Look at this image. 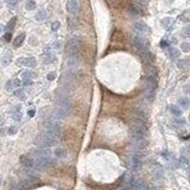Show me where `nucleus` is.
I'll use <instances>...</instances> for the list:
<instances>
[{"instance_id": "obj_1", "label": "nucleus", "mask_w": 190, "mask_h": 190, "mask_svg": "<svg viewBox=\"0 0 190 190\" xmlns=\"http://www.w3.org/2000/svg\"><path fill=\"white\" fill-rule=\"evenodd\" d=\"M70 107H71V104L69 101V99L67 98V95H63V96H61L58 99V104H57V107L54 112V120H62V119H64L69 112H70Z\"/></svg>"}, {"instance_id": "obj_2", "label": "nucleus", "mask_w": 190, "mask_h": 190, "mask_svg": "<svg viewBox=\"0 0 190 190\" xmlns=\"http://www.w3.org/2000/svg\"><path fill=\"white\" fill-rule=\"evenodd\" d=\"M146 136V127L143 122H134L130 127V137L134 143L143 141Z\"/></svg>"}, {"instance_id": "obj_3", "label": "nucleus", "mask_w": 190, "mask_h": 190, "mask_svg": "<svg viewBox=\"0 0 190 190\" xmlns=\"http://www.w3.org/2000/svg\"><path fill=\"white\" fill-rule=\"evenodd\" d=\"M157 86H158V82H157V74L156 73H150L149 76H147V86H146V96L147 99L150 100H153L154 99V95H156V91H157Z\"/></svg>"}, {"instance_id": "obj_4", "label": "nucleus", "mask_w": 190, "mask_h": 190, "mask_svg": "<svg viewBox=\"0 0 190 190\" xmlns=\"http://www.w3.org/2000/svg\"><path fill=\"white\" fill-rule=\"evenodd\" d=\"M80 45H81V39H80V37H79V36H73V37L67 42L66 52H67L69 56H74V55H76V52L79 51Z\"/></svg>"}, {"instance_id": "obj_5", "label": "nucleus", "mask_w": 190, "mask_h": 190, "mask_svg": "<svg viewBox=\"0 0 190 190\" xmlns=\"http://www.w3.org/2000/svg\"><path fill=\"white\" fill-rule=\"evenodd\" d=\"M57 143L56 137H51L44 132H42L37 138H36V144H38L41 147H46V146H52Z\"/></svg>"}, {"instance_id": "obj_6", "label": "nucleus", "mask_w": 190, "mask_h": 190, "mask_svg": "<svg viewBox=\"0 0 190 190\" xmlns=\"http://www.w3.org/2000/svg\"><path fill=\"white\" fill-rule=\"evenodd\" d=\"M138 183H139V181H137L133 176L125 175V177L122 179V183L120 185V189L121 190H137Z\"/></svg>"}, {"instance_id": "obj_7", "label": "nucleus", "mask_w": 190, "mask_h": 190, "mask_svg": "<svg viewBox=\"0 0 190 190\" xmlns=\"http://www.w3.org/2000/svg\"><path fill=\"white\" fill-rule=\"evenodd\" d=\"M51 163H52L51 157H39V156H37L36 159H34V169L45 170L51 165Z\"/></svg>"}, {"instance_id": "obj_8", "label": "nucleus", "mask_w": 190, "mask_h": 190, "mask_svg": "<svg viewBox=\"0 0 190 190\" xmlns=\"http://www.w3.org/2000/svg\"><path fill=\"white\" fill-rule=\"evenodd\" d=\"M127 163H129L130 169H131V170H133V171H139V170L141 169V166H143L141 159H140V157H139L137 153L132 154V156L129 158Z\"/></svg>"}, {"instance_id": "obj_9", "label": "nucleus", "mask_w": 190, "mask_h": 190, "mask_svg": "<svg viewBox=\"0 0 190 190\" xmlns=\"http://www.w3.org/2000/svg\"><path fill=\"white\" fill-rule=\"evenodd\" d=\"M17 64L26 67V68H35L36 67V58L35 57H21V58H18Z\"/></svg>"}, {"instance_id": "obj_10", "label": "nucleus", "mask_w": 190, "mask_h": 190, "mask_svg": "<svg viewBox=\"0 0 190 190\" xmlns=\"http://www.w3.org/2000/svg\"><path fill=\"white\" fill-rule=\"evenodd\" d=\"M132 43L134 46H137L138 49L140 50H147V46H149V42L147 39H145L144 37H140V36H134L133 39H132Z\"/></svg>"}, {"instance_id": "obj_11", "label": "nucleus", "mask_w": 190, "mask_h": 190, "mask_svg": "<svg viewBox=\"0 0 190 190\" xmlns=\"http://www.w3.org/2000/svg\"><path fill=\"white\" fill-rule=\"evenodd\" d=\"M80 10H81V6L77 0H70V1L67 3V11L70 14H79Z\"/></svg>"}, {"instance_id": "obj_12", "label": "nucleus", "mask_w": 190, "mask_h": 190, "mask_svg": "<svg viewBox=\"0 0 190 190\" xmlns=\"http://www.w3.org/2000/svg\"><path fill=\"white\" fill-rule=\"evenodd\" d=\"M20 164L25 168V169H34V159L29 156H21L20 157Z\"/></svg>"}, {"instance_id": "obj_13", "label": "nucleus", "mask_w": 190, "mask_h": 190, "mask_svg": "<svg viewBox=\"0 0 190 190\" xmlns=\"http://www.w3.org/2000/svg\"><path fill=\"white\" fill-rule=\"evenodd\" d=\"M134 29L137 31H139V32H145V34L150 32V27L147 26V24L141 21V20H138V21L134 23Z\"/></svg>"}, {"instance_id": "obj_14", "label": "nucleus", "mask_w": 190, "mask_h": 190, "mask_svg": "<svg viewBox=\"0 0 190 190\" xmlns=\"http://www.w3.org/2000/svg\"><path fill=\"white\" fill-rule=\"evenodd\" d=\"M140 58L144 63H151L153 61V55L149 50H141L140 51Z\"/></svg>"}, {"instance_id": "obj_15", "label": "nucleus", "mask_w": 190, "mask_h": 190, "mask_svg": "<svg viewBox=\"0 0 190 190\" xmlns=\"http://www.w3.org/2000/svg\"><path fill=\"white\" fill-rule=\"evenodd\" d=\"M129 12L132 14V16H140L141 14V9L137 5V4H131L129 6Z\"/></svg>"}, {"instance_id": "obj_16", "label": "nucleus", "mask_w": 190, "mask_h": 190, "mask_svg": "<svg viewBox=\"0 0 190 190\" xmlns=\"http://www.w3.org/2000/svg\"><path fill=\"white\" fill-rule=\"evenodd\" d=\"M19 86H20V81L19 80H10V81L6 82V90L11 91L16 87H19Z\"/></svg>"}, {"instance_id": "obj_17", "label": "nucleus", "mask_w": 190, "mask_h": 190, "mask_svg": "<svg viewBox=\"0 0 190 190\" xmlns=\"http://www.w3.org/2000/svg\"><path fill=\"white\" fill-rule=\"evenodd\" d=\"M25 38H26V35H25L24 32H23V34H20V35H19V36H17V37H16V39L13 41V45H14L16 48L20 46V45L24 43Z\"/></svg>"}, {"instance_id": "obj_18", "label": "nucleus", "mask_w": 190, "mask_h": 190, "mask_svg": "<svg viewBox=\"0 0 190 190\" xmlns=\"http://www.w3.org/2000/svg\"><path fill=\"white\" fill-rule=\"evenodd\" d=\"M37 75L35 74V73H32V71H25V73H23L21 74V77H23V80H25V81H31L32 79H35Z\"/></svg>"}, {"instance_id": "obj_19", "label": "nucleus", "mask_w": 190, "mask_h": 190, "mask_svg": "<svg viewBox=\"0 0 190 190\" xmlns=\"http://www.w3.org/2000/svg\"><path fill=\"white\" fill-rule=\"evenodd\" d=\"M177 67L183 69V70H186L189 68V59H181L178 63H177Z\"/></svg>"}, {"instance_id": "obj_20", "label": "nucleus", "mask_w": 190, "mask_h": 190, "mask_svg": "<svg viewBox=\"0 0 190 190\" xmlns=\"http://www.w3.org/2000/svg\"><path fill=\"white\" fill-rule=\"evenodd\" d=\"M170 112H171L175 116H181V115H182V111H181V108H178V107H177V106H175V105L170 106Z\"/></svg>"}, {"instance_id": "obj_21", "label": "nucleus", "mask_w": 190, "mask_h": 190, "mask_svg": "<svg viewBox=\"0 0 190 190\" xmlns=\"http://www.w3.org/2000/svg\"><path fill=\"white\" fill-rule=\"evenodd\" d=\"M55 154L57 158H64L67 156V151L64 149H56L55 150Z\"/></svg>"}, {"instance_id": "obj_22", "label": "nucleus", "mask_w": 190, "mask_h": 190, "mask_svg": "<svg viewBox=\"0 0 190 190\" xmlns=\"http://www.w3.org/2000/svg\"><path fill=\"white\" fill-rule=\"evenodd\" d=\"M172 20H174V19H172V18H169V17H168V18H164V19L162 20V25H163L165 29H169V27L172 25V23H174Z\"/></svg>"}, {"instance_id": "obj_23", "label": "nucleus", "mask_w": 190, "mask_h": 190, "mask_svg": "<svg viewBox=\"0 0 190 190\" xmlns=\"http://www.w3.org/2000/svg\"><path fill=\"white\" fill-rule=\"evenodd\" d=\"M169 56H170V58H171V59H176V58L179 56V51H178L177 49L171 48V49L169 50Z\"/></svg>"}, {"instance_id": "obj_24", "label": "nucleus", "mask_w": 190, "mask_h": 190, "mask_svg": "<svg viewBox=\"0 0 190 190\" xmlns=\"http://www.w3.org/2000/svg\"><path fill=\"white\" fill-rule=\"evenodd\" d=\"M16 21H17V18H16V17H13V18H12V19L9 21V24L6 25L5 30H7L9 32H10L11 30H13V27H14V25H16Z\"/></svg>"}, {"instance_id": "obj_25", "label": "nucleus", "mask_w": 190, "mask_h": 190, "mask_svg": "<svg viewBox=\"0 0 190 190\" xmlns=\"http://www.w3.org/2000/svg\"><path fill=\"white\" fill-rule=\"evenodd\" d=\"M46 17H48V14H46V12H45L44 10L38 11V13L36 14V19H37V20H44Z\"/></svg>"}, {"instance_id": "obj_26", "label": "nucleus", "mask_w": 190, "mask_h": 190, "mask_svg": "<svg viewBox=\"0 0 190 190\" xmlns=\"http://www.w3.org/2000/svg\"><path fill=\"white\" fill-rule=\"evenodd\" d=\"M25 7H26V10H29V11H32V10L36 9V3L34 1V0H29V1L26 3V5H25Z\"/></svg>"}, {"instance_id": "obj_27", "label": "nucleus", "mask_w": 190, "mask_h": 190, "mask_svg": "<svg viewBox=\"0 0 190 190\" xmlns=\"http://www.w3.org/2000/svg\"><path fill=\"white\" fill-rule=\"evenodd\" d=\"M178 105L182 107V108H188L189 107V100L183 98V99H179L178 100Z\"/></svg>"}, {"instance_id": "obj_28", "label": "nucleus", "mask_w": 190, "mask_h": 190, "mask_svg": "<svg viewBox=\"0 0 190 190\" xmlns=\"http://www.w3.org/2000/svg\"><path fill=\"white\" fill-rule=\"evenodd\" d=\"M11 58H12V54L11 52H7L5 56H4V58H3V64H9V63L11 62Z\"/></svg>"}, {"instance_id": "obj_29", "label": "nucleus", "mask_w": 190, "mask_h": 190, "mask_svg": "<svg viewBox=\"0 0 190 190\" xmlns=\"http://www.w3.org/2000/svg\"><path fill=\"white\" fill-rule=\"evenodd\" d=\"M181 49H182V51H184V52H189V50H190V44L189 43H181Z\"/></svg>"}, {"instance_id": "obj_30", "label": "nucleus", "mask_w": 190, "mask_h": 190, "mask_svg": "<svg viewBox=\"0 0 190 190\" xmlns=\"http://www.w3.org/2000/svg\"><path fill=\"white\" fill-rule=\"evenodd\" d=\"M179 162H181V164L184 166V168H186L188 166V164H189V162H188V159L184 157V156H181V158H179Z\"/></svg>"}, {"instance_id": "obj_31", "label": "nucleus", "mask_w": 190, "mask_h": 190, "mask_svg": "<svg viewBox=\"0 0 190 190\" xmlns=\"http://www.w3.org/2000/svg\"><path fill=\"white\" fill-rule=\"evenodd\" d=\"M55 61V56L54 55H48L44 59V63H52Z\"/></svg>"}, {"instance_id": "obj_32", "label": "nucleus", "mask_w": 190, "mask_h": 190, "mask_svg": "<svg viewBox=\"0 0 190 190\" xmlns=\"http://www.w3.org/2000/svg\"><path fill=\"white\" fill-rule=\"evenodd\" d=\"M179 18H181L183 21H189V12H188V11H185V12L183 13V16H181Z\"/></svg>"}, {"instance_id": "obj_33", "label": "nucleus", "mask_w": 190, "mask_h": 190, "mask_svg": "<svg viewBox=\"0 0 190 190\" xmlns=\"http://www.w3.org/2000/svg\"><path fill=\"white\" fill-rule=\"evenodd\" d=\"M17 131H18V130H17L16 126H11V127L9 129V131H7V133H9V134H16Z\"/></svg>"}, {"instance_id": "obj_34", "label": "nucleus", "mask_w": 190, "mask_h": 190, "mask_svg": "<svg viewBox=\"0 0 190 190\" xmlns=\"http://www.w3.org/2000/svg\"><path fill=\"white\" fill-rule=\"evenodd\" d=\"M5 3L10 6H16L18 4V0H5Z\"/></svg>"}, {"instance_id": "obj_35", "label": "nucleus", "mask_w": 190, "mask_h": 190, "mask_svg": "<svg viewBox=\"0 0 190 190\" xmlns=\"http://www.w3.org/2000/svg\"><path fill=\"white\" fill-rule=\"evenodd\" d=\"M46 79H48L49 81H52V80L56 79V74H55V73H49V74L46 75Z\"/></svg>"}, {"instance_id": "obj_36", "label": "nucleus", "mask_w": 190, "mask_h": 190, "mask_svg": "<svg viewBox=\"0 0 190 190\" xmlns=\"http://www.w3.org/2000/svg\"><path fill=\"white\" fill-rule=\"evenodd\" d=\"M14 95H16V96H19V98H24V91L21 90V89H19V90H17L16 93H14Z\"/></svg>"}, {"instance_id": "obj_37", "label": "nucleus", "mask_w": 190, "mask_h": 190, "mask_svg": "<svg viewBox=\"0 0 190 190\" xmlns=\"http://www.w3.org/2000/svg\"><path fill=\"white\" fill-rule=\"evenodd\" d=\"M51 27H52V30H54V31H57V30H58V27H59V23H58V21H54Z\"/></svg>"}, {"instance_id": "obj_38", "label": "nucleus", "mask_w": 190, "mask_h": 190, "mask_svg": "<svg viewBox=\"0 0 190 190\" xmlns=\"http://www.w3.org/2000/svg\"><path fill=\"white\" fill-rule=\"evenodd\" d=\"M189 31H190V27H189V26H185L184 30H183V32H184V36H185V37H189V35H190Z\"/></svg>"}, {"instance_id": "obj_39", "label": "nucleus", "mask_w": 190, "mask_h": 190, "mask_svg": "<svg viewBox=\"0 0 190 190\" xmlns=\"http://www.w3.org/2000/svg\"><path fill=\"white\" fill-rule=\"evenodd\" d=\"M11 37H12L11 32H6V34H5V41H6V42H10V41H11Z\"/></svg>"}, {"instance_id": "obj_40", "label": "nucleus", "mask_w": 190, "mask_h": 190, "mask_svg": "<svg viewBox=\"0 0 190 190\" xmlns=\"http://www.w3.org/2000/svg\"><path fill=\"white\" fill-rule=\"evenodd\" d=\"M20 118H21L20 113H16V114H13V119H14V120H20Z\"/></svg>"}, {"instance_id": "obj_41", "label": "nucleus", "mask_w": 190, "mask_h": 190, "mask_svg": "<svg viewBox=\"0 0 190 190\" xmlns=\"http://www.w3.org/2000/svg\"><path fill=\"white\" fill-rule=\"evenodd\" d=\"M161 46H163V48L166 46V41H162V42H161Z\"/></svg>"}, {"instance_id": "obj_42", "label": "nucleus", "mask_w": 190, "mask_h": 190, "mask_svg": "<svg viewBox=\"0 0 190 190\" xmlns=\"http://www.w3.org/2000/svg\"><path fill=\"white\" fill-rule=\"evenodd\" d=\"M34 114H35V111H30V112H29V115H30V116H34Z\"/></svg>"}, {"instance_id": "obj_43", "label": "nucleus", "mask_w": 190, "mask_h": 190, "mask_svg": "<svg viewBox=\"0 0 190 190\" xmlns=\"http://www.w3.org/2000/svg\"><path fill=\"white\" fill-rule=\"evenodd\" d=\"M3 122H4V119H3V116H1V115H0V125H1Z\"/></svg>"}, {"instance_id": "obj_44", "label": "nucleus", "mask_w": 190, "mask_h": 190, "mask_svg": "<svg viewBox=\"0 0 190 190\" xmlns=\"http://www.w3.org/2000/svg\"><path fill=\"white\" fill-rule=\"evenodd\" d=\"M0 184H1V177H0Z\"/></svg>"}, {"instance_id": "obj_45", "label": "nucleus", "mask_w": 190, "mask_h": 190, "mask_svg": "<svg viewBox=\"0 0 190 190\" xmlns=\"http://www.w3.org/2000/svg\"><path fill=\"white\" fill-rule=\"evenodd\" d=\"M1 30H3V27H1V26H0V31H1Z\"/></svg>"}]
</instances>
